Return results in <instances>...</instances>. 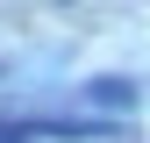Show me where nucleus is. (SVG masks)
<instances>
[{"instance_id": "nucleus-1", "label": "nucleus", "mask_w": 150, "mask_h": 143, "mask_svg": "<svg viewBox=\"0 0 150 143\" xmlns=\"http://www.w3.org/2000/svg\"><path fill=\"white\" fill-rule=\"evenodd\" d=\"M86 100L93 107H115V115H136V86H129V79H93Z\"/></svg>"}]
</instances>
